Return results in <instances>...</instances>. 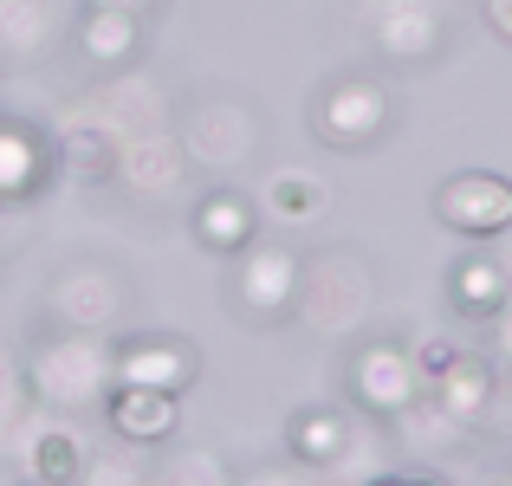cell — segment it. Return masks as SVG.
Masks as SVG:
<instances>
[{"mask_svg": "<svg viewBox=\"0 0 512 486\" xmlns=\"http://www.w3.org/2000/svg\"><path fill=\"white\" fill-rule=\"evenodd\" d=\"M338 415H325V409H312V415H299V422H292V454H299V461H318L325 467L331 454H338Z\"/></svg>", "mask_w": 512, "mask_h": 486, "instance_id": "4", "label": "cell"}, {"mask_svg": "<svg viewBox=\"0 0 512 486\" xmlns=\"http://www.w3.org/2000/svg\"><path fill=\"white\" fill-rule=\"evenodd\" d=\"M279 201H286V208H312L318 188H312V182H279Z\"/></svg>", "mask_w": 512, "mask_h": 486, "instance_id": "6", "label": "cell"}, {"mask_svg": "<svg viewBox=\"0 0 512 486\" xmlns=\"http://www.w3.org/2000/svg\"><path fill=\"white\" fill-rule=\"evenodd\" d=\"M376 486H428V480H402V474H389V480H376Z\"/></svg>", "mask_w": 512, "mask_h": 486, "instance_id": "8", "label": "cell"}, {"mask_svg": "<svg viewBox=\"0 0 512 486\" xmlns=\"http://www.w3.org/2000/svg\"><path fill=\"white\" fill-rule=\"evenodd\" d=\"M493 20H500L506 33H512V0H493Z\"/></svg>", "mask_w": 512, "mask_h": 486, "instance_id": "7", "label": "cell"}, {"mask_svg": "<svg viewBox=\"0 0 512 486\" xmlns=\"http://www.w3.org/2000/svg\"><path fill=\"white\" fill-rule=\"evenodd\" d=\"M435 208L454 234L487 240V234H500V227H512V182H500V175H454L435 195Z\"/></svg>", "mask_w": 512, "mask_h": 486, "instance_id": "1", "label": "cell"}, {"mask_svg": "<svg viewBox=\"0 0 512 486\" xmlns=\"http://www.w3.org/2000/svg\"><path fill=\"white\" fill-rule=\"evenodd\" d=\"M33 480H46V486H72L78 480V448H72V435H46L33 448Z\"/></svg>", "mask_w": 512, "mask_h": 486, "instance_id": "5", "label": "cell"}, {"mask_svg": "<svg viewBox=\"0 0 512 486\" xmlns=\"http://www.w3.org/2000/svg\"><path fill=\"white\" fill-rule=\"evenodd\" d=\"M111 428H117L124 441H163L169 428H175V396L124 383V389L111 396Z\"/></svg>", "mask_w": 512, "mask_h": 486, "instance_id": "2", "label": "cell"}, {"mask_svg": "<svg viewBox=\"0 0 512 486\" xmlns=\"http://www.w3.org/2000/svg\"><path fill=\"white\" fill-rule=\"evenodd\" d=\"M195 227H201V240H208V247H221V253H234V247H247V240H253L247 208H240V201H227V195H214L208 208L195 214Z\"/></svg>", "mask_w": 512, "mask_h": 486, "instance_id": "3", "label": "cell"}, {"mask_svg": "<svg viewBox=\"0 0 512 486\" xmlns=\"http://www.w3.org/2000/svg\"><path fill=\"white\" fill-rule=\"evenodd\" d=\"M26 486H46V480H26Z\"/></svg>", "mask_w": 512, "mask_h": 486, "instance_id": "9", "label": "cell"}]
</instances>
